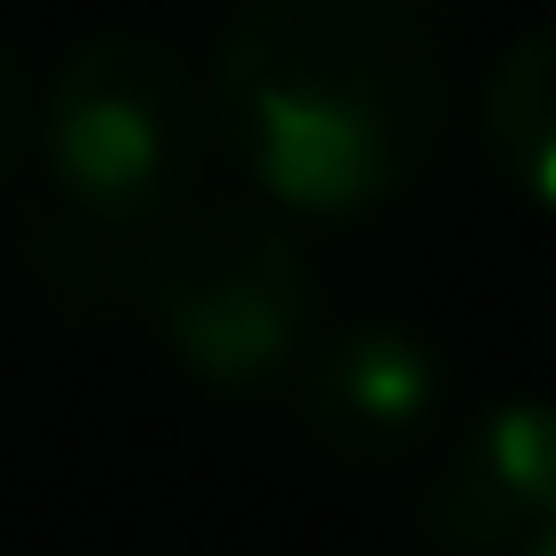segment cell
Returning a JSON list of instances; mask_svg holds the SVG:
<instances>
[{
  "label": "cell",
  "mask_w": 556,
  "mask_h": 556,
  "mask_svg": "<svg viewBox=\"0 0 556 556\" xmlns=\"http://www.w3.org/2000/svg\"><path fill=\"white\" fill-rule=\"evenodd\" d=\"M523 556H556V523H548V532H540V540H532Z\"/></svg>",
  "instance_id": "8"
},
{
  "label": "cell",
  "mask_w": 556,
  "mask_h": 556,
  "mask_svg": "<svg viewBox=\"0 0 556 556\" xmlns=\"http://www.w3.org/2000/svg\"><path fill=\"white\" fill-rule=\"evenodd\" d=\"M556 523V401H491L417 491V532L442 556H523Z\"/></svg>",
  "instance_id": "4"
},
{
  "label": "cell",
  "mask_w": 556,
  "mask_h": 556,
  "mask_svg": "<svg viewBox=\"0 0 556 556\" xmlns=\"http://www.w3.org/2000/svg\"><path fill=\"white\" fill-rule=\"evenodd\" d=\"M25 148H34V83H25L17 50L0 41V180L25 164Z\"/></svg>",
  "instance_id": "7"
},
{
  "label": "cell",
  "mask_w": 556,
  "mask_h": 556,
  "mask_svg": "<svg viewBox=\"0 0 556 556\" xmlns=\"http://www.w3.org/2000/svg\"><path fill=\"white\" fill-rule=\"evenodd\" d=\"M131 287L156 344L213 393H278L319 344V278L262 205H180Z\"/></svg>",
  "instance_id": "2"
},
{
  "label": "cell",
  "mask_w": 556,
  "mask_h": 556,
  "mask_svg": "<svg viewBox=\"0 0 556 556\" xmlns=\"http://www.w3.org/2000/svg\"><path fill=\"white\" fill-rule=\"evenodd\" d=\"M295 417L303 434L344 467H384L417 451L442 417V352L401 319H361L312 344L295 368Z\"/></svg>",
  "instance_id": "5"
},
{
  "label": "cell",
  "mask_w": 556,
  "mask_h": 556,
  "mask_svg": "<svg viewBox=\"0 0 556 556\" xmlns=\"http://www.w3.org/2000/svg\"><path fill=\"white\" fill-rule=\"evenodd\" d=\"M205 123L270 205L352 222L434 164L451 74L409 0H245L213 41Z\"/></svg>",
  "instance_id": "1"
},
{
  "label": "cell",
  "mask_w": 556,
  "mask_h": 556,
  "mask_svg": "<svg viewBox=\"0 0 556 556\" xmlns=\"http://www.w3.org/2000/svg\"><path fill=\"white\" fill-rule=\"evenodd\" d=\"M483 148L507 189L556 213V25H532L483 74Z\"/></svg>",
  "instance_id": "6"
},
{
  "label": "cell",
  "mask_w": 556,
  "mask_h": 556,
  "mask_svg": "<svg viewBox=\"0 0 556 556\" xmlns=\"http://www.w3.org/2000/svg\"><path fill=\"white\" fill-rule=\"evenodd\" d=\"M50 189L90 229H164L205 173V90L156 34H90L34 106Z\"/></svg>",
  "instance_id": "3"
}]
</instances>
